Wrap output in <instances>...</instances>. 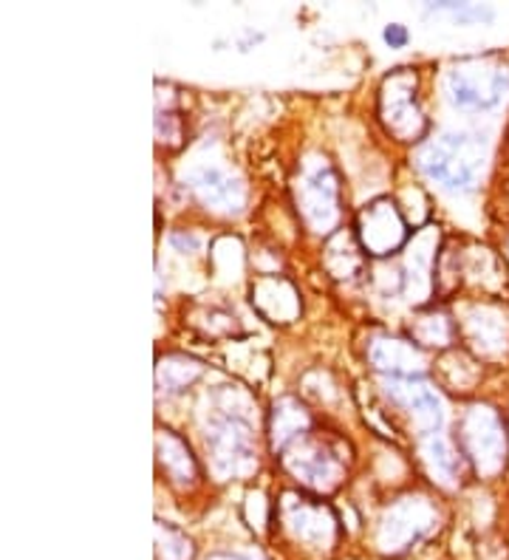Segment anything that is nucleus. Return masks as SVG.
Listing matches in <instances>:
<instances>
[{
  "mask_svg": "<svg viewBox=\"0 0 509 560\" xmlns=\"http://www.w3.org/2000/svg\"><path fill=\"white\" fill-rule=\"evenodd\" d=\"M487 162V142L475 133H441L419 153L425 176L448 190H470Z\"/></svg>",
  "mask_w": 509,
  "mask_h": 560,
  "instance_id": "1",
  "label": "nucleus"
},
{
  "mask_svg": "<svg viewBox=\"0 0 509 560\" xmlns=\"http://www.w3.org/2000/svg\"><path fill=\"white\" fill-rule=\"evenodd\" d=\"M507 91L509 69L496 57H473L453 66L448 74V94L455 108H496L504 103Z\"/></svg>",
  "mask_w": 509,
  "mask_h": 560,
  "instance_id": "2",
  "label": "nucleus"
},
{
  "mask_svg": "<svg viewBox=\"0 0 509 560\" xmlns=\"http://www.w3.org/2000/svg\"><path fill=\"white\" fill-rule=\"evenodd\" d=\"M462 444L475 470L496 476L507 465V431L493 408H473L462 422Z\"/></svg>",
  "mask_w": 509,
  "mask_h": 560,
  "instance_id": "3",
  "label": "nucleus"
},
{
  "mask_svg": "<svg viewBox=\"0 0 509 560\" xmlns=\"http://www.w3.org/2000/svg\"><path fill=\"white\" fill-rule=\"evenodd\" d=\"M382 119L400 139H416L425 130V119L416 105V74L400 71L382 89Z\"/></svg>",
  "mask_w": 509,
  "mask_h": 560,
  "instance_id": "4",
  "label": "nucleus"
},
{
  "mask_svg": "<svg viewBox=\"0 0 509 560\" xmlns=\"http://www.w3.org/2000/svg\"><path fill=\"white\" fill-rule=\"evenodd\" d=\"M207 447H210L212 467L221 476H235L246 470L255 456V444H252L250 424L241 419H218L207 431Z\"/></svg>",
  "mask_w": 509,
  "mask_h": 560,
  "instance_id": "5",
  "label": "nucleus"
},
{
  "mask_svg": "<svg viewBox=\"0 0 509 560\" xmlns=\"http://www.w3.org/2000/svg\"><path fill=\"white\" fill-rule=\"evenodd\" d=\"M436 513L425 501H405L385 515L380 526V547L396 555L433 529Z\"/></svg>",
  "mask_w": 509,
  "mask_h": 560,
  "instance_id": "6",
  "label": "nucleus"
},
{
  "mask_svg": "<svg viewBox=\"0 0 509 560\" xmlns=\"http://www.w3.org/2000/svg\"><path fill=\"white\" fill-rule=\"evenodd\" d=\"M337 176H334L328 167H314V171L305 173L303 182H300V207H303L305 221H309L317 233H328V230L337 224Z\"/></svg>",
  "mask_w": 509,
  "mask_h": 560,
  "instance_id": "7",
  "label": "nucleus"
},
{
  "mask_svg": "<svg viewBox=\"0 0 509 560\" xmlns=\"http://www.w3.org/2000/svg\"><path fill=\"white\" fill-rule=\"evenodd\" d=\"M387 394L414 417L416 428L421 433H433L436 436L441 431V422H444L441 399L436 397V390L428 383H421L419 376H394L387 383Z\"/></svg>",
  "mask_w": 509,
  "mask_h": 560,
  "instance_id": "8",
  "label": "nucleus"
},
{
  "mask_svg": "<svg viewBox=\"0 0 509 560\" xmlns=\"http://www.w3.org/2000/svg\"><path fill=\"white\" fill-rule=\"evenodd\" d=\"M362 246L373 255H391L407 238L405 221L391 201H373L360 215Z\"/></svg>",
  "mask_w": 509,
  "mask_h": 560,
  "instance_id": "9",
  "label": "nucleus"
},
{
  "mask_svg": "<svg viewBox=\"0 0 509 560\" xmlns=\"http://www.w3.org/2000/svg\"><path fill=\"white\" fill-rule=\"evenodd\" d=\"M464 328H467L470 342H473L475 349L482 351V354L496 357L507 349L509 323H507V315H504L501 306H489V303L473 306L467 312Z\"/></svg>",
  "mask_w": 509,
  "mask_h": 560,
  "instance_id": "10",
  "label": "nucleus"
},
{
  "mask_svg": "<svg viewBox=\"0 0 509 560\" xmlns=\"http://www.w3.org/2000/svg\"><path fill=\"white\" fill-rule=\"evenodd\" d=\"M190 187L198 192L204 205L216 207L224 212H238L244 207V185L224 173L221 167H198L190 173Z\"/></svg>",
  "mask_w": 509,
  "mask_h": 560,
  "instance_id": "11",
  "label": "nucleus"
},
{
  "mask_svg": "<svg viewBox=\"0 0 509 560\" xmlns=\"http://www.w3.org/2000/svg\"><path fill=\"white\" fill-rule=\"evenodd\" d=\"M286 467L309 487H332L337 481V458L317 442H294V451L286 456Z\"/></svg>",
  "mask_w": 509,
  "mask_h": 560,
  "instance_id": "12",
  "label": "nucleus"
},
{
  "mask_svg": "<svg viewBox=\"0 0 509 560\" xmlns=\"http://www.w3.org/2000/svg\"><path fill=\"white\" fill-rule=\"evenodd\" d=\"M286 526L303 544H312V547H326V544H332L334 518L323 506L305 504V501L289 504L286 506Z\"/></svg>",
  "mask_w": 509,
  "mask_h": 560,
  "instance_id": "13",
  "label": "nucleus"
},
{
  "mask_svg": "<svg viewBox=\"0 0 509 560\" xmlns=\"http://www.w3.org/2000/svg\"><path fill=\"white\" fill-rule=\"evenodd\" d=\"M371 362L380 371H391L394 376H416L421 369V354L414 349V342L405 340H373Z\"/></svg>",
  "mask_w": 509,
  "mask_h": 560,
  "instance_id": "14",
  "label": "nucleus"
},
{
  "mask_svg": "<svg viewBox=\"0 0 509 560\" xmlns=\"http://www.w3.org/2000/svg\"><path fill=\"white\" fill-rule=\"evenodd\" d=\"M300 428H305L303 408H298L294 402H280L275 408V442H278V447L298 442L303 436Z\"/></svg>",
  "mask_w": 509,
  "mask_h": 560,
  "instance_id": "15",
  "label": "nucleus"
},
{
  "mask_svg": "<svg viewBox=\"0 0 509 560\" xmlns=\"http://www.w3.org/2000/svg\"><path fill=\"white\" fill-rule=\"evenodd\" d=\"M201 374V365L193 360H184V357H167V360L159 365V385H164L167 390H182Z\"/></svg>",
  "mask_w": 509,
  "mask_h": 560,
  "instance_id": "16",
  "label": "nucleus"
},
{
  "mask_svg": "<svg viewBox=\"0 0 509 560\" xmlns=\"http://www.w3.org/2000/svg\"><path fill=\"white\" fill-rule=\"evenodd\" d=\"M428 453H430V458H433L436 470L444 472L448 479H455V476L462 472V453H455L453 444H450L444 436H439V433L430 439Z\"/></svg>",
  "mask_w": 509,
  "mask_h": 560,
  "instance_id": "17",
  "label": "nucleus"
},
{
  "mask_svg": "<svg viewBox=\"0 0 509 560\" xmlns=\"http://www.w3.org/2000/svg\"><path fill=\"white\" fill-rule=\"evenodd\" d=\"M416 337H419L425 346H448L453 340V323L448 320L444 315L436 317H425L416 328Z\"/></svg>",
  "mask_w": 509,
  "mask_h": 560,
  "instance_id": "18",
  "label": "nucleus"
},
{
  "mask_svg": "<svg viewBox=\"0 0 509 560\" xmlns=\"http://www.w3.org/2000/svg\"><path fill=\"white\" fill-rule=\"evenodd\" d=\"M193 547L190 540L178 535L176 529L159 526V560H190Z\"/></svg>",
  "mask_w": 509,
  "mask_h": 560,
  "instance_id": "19",
  "label": "nucleus"
},
{
  "mask_svg": "<svg viewBox=\"0 0 509 560\" xmlns=\"http://www.w3.org/2000/svg\"><path fill=\"white\" fill-rule=\"evenodd\" d=\"M433 12H450L459 21H493V9L473 7V3H433Z\"/></svg>",
  "mask_w": 509,
  "mask_h": 560,
  "instance_id": "20",
  "label": "nucleus"
},
{
  "mask_svg": "<svg viewBox=\"0 0 509 560\" xmlns=\"http://www.w3.org/2000/svg\"><path fill=\"white\" fill-rule=\"evenodd\" d=\"M385 43L391 48H405L407 40H410V32H407L402 23H391V26H385Z\"/></svg>",
  "mask_w": 509,
  "mask_h": 560,
  "instance_id": "21",
  "label": "nucleus"
},
{
  "mask_svg": "<svg viewBox=\"0 0 509 560\" xmlns=\"http://www.w3.org/2000/svg\"><path fill=\"white\" fill-rule=\"evenodd\" d=\"M173 244H176V246H184V249H196L198 241L193 238V235H187V238H184V235H173Z\"/></svg>",
  "mask_w": 509,
  "mask_h": 560,
  "instance_id": "22",
  "label": "nucleus"
},
{
  "mask_svg": "<svg viewBox=\"0 0 509 560\" xmlns=\"http://www.w3.org/2000/svg\"><path fill=\"white\" fill-rule=\"evenodd\" d=\"M210 560H250V558H244V555H212Z\"/></svg>",
  "mask_w": 509,
  "mask_h": 560,
  "instance_id": "23",
  "label": "nucleus"
}]
</instances>
